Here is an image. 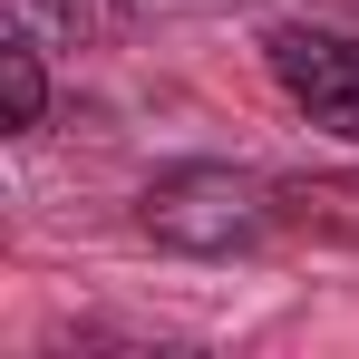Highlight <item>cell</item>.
Masks as SVG:
<instances>
[{
  "label": "cell",
  "mask_w": 359,
  "mask_h": 359,
  "mask_svg": "<svg viewBox=\"0 0 359 359\" xmlns=\"http://www.w3.org/2000/svg\"><path fill=\"white\" fill-rule=\"evenodd\" d=\"M136 224L165 243V252H252V243L282 233V194L243 165H175L136 194Z\"/></svg>",
  "instance_id": "6da1fadb"
},
{
  "label": "cell",
  "mask_w": 359,
  "mask_h": 359,
  "mask_svg": "<svg viewBox=\"0 0 359 359\" xmlns=\"http://www.w3.org/2000/svg\"><path fill=\"white\" fill-rule=\"evenodd\" d=\"M262 59H272L282 97H292L311 126H330V136H350V146H359V39H350V29L282 20V29L262 39Z\"/></svg>",
  "instance_id": "7a4b0ae2"
},
{
  "label": "cell",
  "mask_w": 359,
  "mask_h": 359,
  "mask_svg": "<svg viewBox=\"0 0 359 359\" xmlns=\"http://www.w3.org/2000/svg\"><path fill=\"white\" fill-rule=\"evenodd\" d=\"M282 194V233L359 243V165H311V175H272Z\"/></svg>",
  "instance_id": "3957f363"
},
{
  "label": "cell",
  "mask_w": 359,
  "mask_h": 359,
  "mask_svg": "<svg viewBox=\"0 0 359 359\" xmlns=\"http://www.w3.org/2000/svg\"><path fill=\"white\" fill-rule=\"evenodd\" d=\"M0 97H10V136L49 117V68H39V39H0Z\"/></svg>",
  "instance_id": "277c9868"
}]
</instances>
